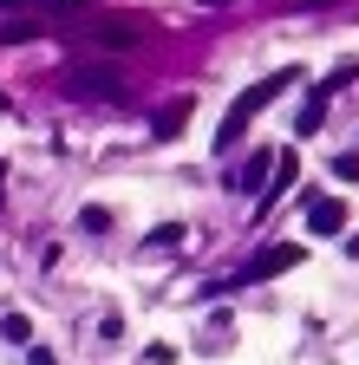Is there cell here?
Returning a JSON list of instances; mask_svg holds the SVG:
<instances>
[{
    "instance_id": "1",
    "label": "cell",
    "mask_w": 359,
    "mask_h": 365,
    "mask_svg": "<svg viewBox=\"0 0 359 365\" xmlns=\"http://www.w3.org/2000/svg\"><path fill=\"white\" fill-rule=\"evenodd\" d=\"M294 78H300V66H281V72H268V78L242 85V91H236V105L222 111V124H216V150H236L242 137H248V124H255V111H268V105H275Z\"/></svg>"
},
{
    "instance_id": "4",
    "label": "cell",
    "mask_w": 359,
    "mask_h": 365,
    "mask_svg": "<svg viewBox=\"0 0 359 365\" xmlns=\"http://www.w3.org/2000/svg\"><path fill=\"white\" fill-rule=\"evenodd\" d=\"M66 91L72 98H124V78L111 66H79V72H66Z\"/></svg>"
},
{
    "instance_id": "12",
    "label": "cell",
    "mask_w": 359,
    "mask_h": 365,
    "mask_svg": "<svg viewBox=\"0 0 359 365\" xmlns=\"http://www.w3.org/2000/svg\"><path fill=\"white\" fill-rule=\"evenodd\" d=\"M0 333H7L14 346H26V339H33V319H26V313H7V319H0Z\"/></svg>"
},
{
    "instance_id": "11",
    "label": "cell",
    "mask_w": 359,
    "mask_h": 365,
    "mask_svg": "<svg viewBox=\"0 0 359 365\" xmlns=\"http://www.w3.org/2000/svg\"><path fill=\"white\" fill-rule=\"evenodd\" d=\"M144 248L157 255V248H183V222H163L157 235H144Z\"/></svg>"
},
{
    "instance_id": "8",
    "label": "cell",
    "mask_w": 359,
    "mask_h": 365,
    "mask_svg": "<svg viewBox=\"0 0 359 365\" xmlns=\"http://www.w3.org/2000/svg\"><path fill=\"white\" fill-rule=\"evenodd\" d=\"M268 163H275V150H255L248 163H242V176H229V190H255V182H261V170Z\"/></svg>"
},
{
    "instance_id": "9",
    "label": "cell",
    "mask_w": 359,
    "mask_h": 365,
    "mask_svg": "<svg viewBox=\"0 0 359 365\" xmlns=\"http://www.w3.org/2000/svg\"><path fill=\"white\" fill-rule=\"evenodd\" d=\"M294 176H300V157H294V150H281V157H275V190H268V202H275V196L288 190V182H294Z\"/></svg>"
},
{
    "instance_id": "7",
    "label": "cell",
    "mask_w": 359,
    "mask_h": 365,
    "mask_svg": "<svg viewBox=\"0 0 359 365\" xmlns=\"http://www.w3.org/2000/svg\"><path fill=\"white\" fill-rule=\"evenodd\" d=\"M183 118H190V98H170V105L157 111V124H151V130H157V137H176V130H183Z\"/></svg>"
},
{
    "instance_id": "15",
    "label": "cell",
    "mask_w": 359,
    "mask_h": 365,
    "mask_svg": "<svg viewBox=\"0 0 359 365\" xmlns=\"http://www.w3.org/2000/svg\"><path fill=\"white\" fill-rule=\"evenodd\" d=\"M39 7H59V14H72V7H85V0H39Z\"/></svg>"
},
{
    "instance_id": "5",
    "label": "cell",
    "mask_w": 359,
    "mask_h": 365,
    "mask_svg": "<svg viewBox=\"0 0 359 365\" xmlns=\"http://www.w3.org/2000/svg\"><path fill=\"white\" fill-rule=\"evenodd\" d=\"M346 228V202L340 196H313L307 202V235H340Z\"/></svg>"
},
{
    "instance_id": "3",
    "label": "cell",
    "mask_w": 359,
    "mask_h": 365,
    "mask_svg": "<svg viewBox=\"0 0 359 365\" xmlns=\"http://www.w3.org/2000/svg\"><path fill=\"white\" fill-rule=\"evenodd\" d=\"M288 267H300V242H281V248H261L242 274H236V281L229 287H255V281H268V274H288Z\"/></svg>"
},
{
    "instance_id": "2",
    "label": "cell",
    "mask_w": 359,
    "mask_h": 365,
    "mask_svg": "<svg viewBox=\"0 0 359 365\" xmlns=\"http://www.w3.org/2000/svg\"><path fill=\"white\" fill-rule=\"evenodd\" d=\"M72 39H79V46H111V53H131V46H151L157 26H151L144 14H111V20H79Z\"/></svg>"
},
{
    "instance_id": "13",
    "label": "cell",
    "mask_w": 359,
    "mask_h": 365,
    "mask_svg": "<svg viewBox=\"0 0 359 365\" xmlns=\"http://www.w3.org/2000/svg\"><path fill=\"white\" fill-rule=\"evenodd\" d=\"M333 176H340V182H359V150H346V157H333Z\"/></svg>"
},
{
    "instance_id": "10",
    "label": "cell",
    "mask_w": 359,
    "mask_h": 365,
    "mask_svg": "<svg viewBox=\"0 0 359 365\" xmlns=\"http://www.w3.org/2000/svg\"><path fill=\"white\" fill-rule=\"evenodd\" d=\"M79 228H85V235H105V228H111V209L105 202H85L79 209Z\"/></svg>"
},
{
    "instance_id": "6",
    "label": "cell",
    "mask_w": 359,
    "mask_h": 365,
    "mask_svg": "<svg viewBox=\"0 0 359 365\" xmlns=\"http://www.w3.org/2000/svg\"><path fill=\"white\" fill-rule=\"evenodd\" d=\"M320 124H327V98H320V91H307V105H300V118H294V137H313Z\"/></svg>"
},
{
    "instance_id": "14",
    "label": "cell",
    "mask_w": 359,
    "mask_h": 365,
    "mask_svg": "<svg viewBox=\"0 0 359 365\" xmlns=\"http://www.w3.org/2000/svg\"><path fill=\"white\" fill-rule=\"evenodd\" d=\"M26 365H59V352H46V346H33V352H26Z\"/></svg>"
}]
</instances>
